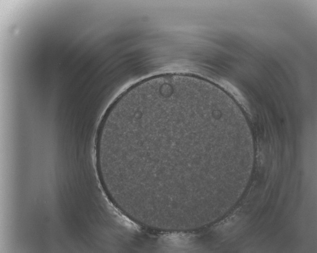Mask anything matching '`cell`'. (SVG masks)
Here are the masks:
<instances>
[{
    "label": "cell",
    "instance_id": "cell-1",
    "mask_svg": "<svg viewBox=\"0 0 317 253\" xmlns=\"http://www.w3.org/2000/svg\"><path fill=\"white\" fill-rule=\"evenodd\" d=\"M113 116L133 182L195 178L202 144L214 130L211 101L201 88L174 83L147 87L116 104Z\"/></svg>",
    "mask_w": 317,
    "mask_h": 253
}]
</instances>
